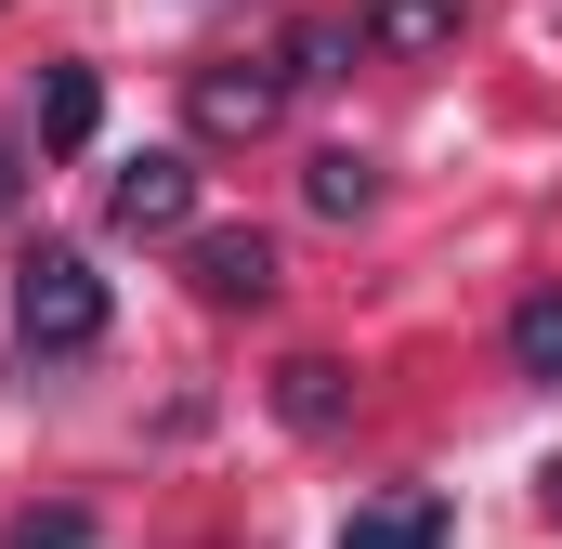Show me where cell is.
Returning a JSON list of instances; mask_svg holds the SVG:
<instances>
[{"label": "cell", "mask_w": 562, "mask_h": 549, "mask_svg": "<svg viewBox=\"0 0 562 549\" xmlns=\"http://www.w3.org/2000/svg\"><path fill=\"white\" fill-rule=\"evenodd\" d=\"M13 549H92V511H40V524H13Z\"/></svg>", "instance_id": "obj_12"}, {"label": "cell", "mask_w": 562, "mask_h": 549, "mask_svg": "<svg viewBox=\"0 0 562 549\" xmlns=\"http://www.w3.org/2000/svg\"><path fill=\"white\" fill-rule=\"evenodd\" d=\"M537 497H550V524H562V471H537Z\"/></svg>", "instance_id": "obj_14"}, {"label": "cell", "mask_w": 562, "mask_h": 549, "mask_svg": "<svg viewBox=\"0 0 562 549\" xmlns=\"http://www.w3.org/2000/svg\"><path fill=\"white\" fill-rule=\"evenodd\" d=\"M510 367H524V380H550V393H562V288H537V301L510 314Z\"/></svg>", "instance_id": "obj_11"}, {"label": "cell", "mask_w": 562, "mask_h": 549, "mask_svg": "<svg viewBox=\"0 0 562 549\" xmlns=\"http://www.w3.org/2000/svg\"><path fill=\"white\" fill-rule=\"evenodd\" d=\"M367 197H380V157H353V144H327V157L301 170V210H314V223H353Z\"/></svg>", "instance_id": "obj_9"}, {"label": "cell", "mask_w": 562, "mask_h": 549, "mask_svg": "<svg viewBox=\"0 0 562 549\" xmlns=\"http://www.w3.org/2000/svg\"><path fill=\"white\" fill-rule=\"evenodd\" d=\"M13 183H26V170H13V144H0V210H13Z\"/></svg>", "instance_id": "obj_13"}, {"label": "cell", "mask_w": 562, "mask_h": 549, "mask_svg": "<svg viewBox=\"0 0 562 549\" xmlns=\"http://www.w3.org/2000/svg\"><path fill=\"white\" fill-rule=\"evenodd\" d=\"M13 340L26 354H92L105 340V274L79 249H26L13 262Z\"/></svg>", "instance_id": "obj_1"}, {"label": "cell", "mask_w": 562, "mask_h": 549, "mask_svg": "<svg viewBox=\"0 0 562 549\" xmlns=\"http://www.w3.org/2000/svg\"><path fill=\"white\" fill-rule=\"evenodd\" d=\"M340 549H445V497H380L340 524Z\"/></svg>", "instance_id": "obj_8"}, {"label": "cell", "mask_w": 562, "mask_h": 549, "mask_svg": "<svg viewBox=\"0 0 562 549\" xmlns=\"http://www.w3.org/2000/svg\"><path fill=\"white\" fill-rule=\"evenodd\" d=\"M288 53H210V66H183V119H196V144H262L288 119Z\"/></svg>", "instance_id": "obj_2"}, {"label": "cell", "mask_w": 562, "mask_h": 549, "mask_svg": "<svg viewBox=\"0 0 562 549\" xmlns=\"http://www.w3.org/2000/svg\"><path fill=\"white\" fill-rule=\"evenodd\" d=\"M183 274H196V301L262 314V301H276V236H249V223H236V236H196V249H183Z\"/></svg>", "instance_id": "obj_4"}, {"label": "cell", "mask_w": 562, "mask_h": 549, "mask_svg": "<svg viewBox=\"0 0 562 549\" xmlns=\"http://www.w3.org/2000/svg\"><path fill=\"white\" fill-rule=\"evenodd\" d=\"M340 406H353V380H340L327 354H288L276 367V418L288 432H340Z\"/></svg>", "instance_id": "obj_7"}, {"label": "cell", "mask_w": 562, "mask_h": 549, "mask_svg": "<svg viewBox=\"0 0 562 549\" xmlns=\"http://www.w3.org/2000/svg\"><path fill=\"white\" fill-rule=\"evenodd\" d=\"M105 223H119V236H183V223H196V157H132V170L105 183Z\"/></svg>", "instance_id": "obj_3"}, {"label": "cell", "mask_w": 562, "mask_h": 549, "mask_svg": "<svg viewBox=\"0 0 562 549\" xmlns=\"http://www.w3.org/2000/svg\"><path fill=\"white\" fill-rule=\"evenodd\" d=\"M353 53H367V26H353V13H301V26H288V79H340Z\"/></svg>", "instance_id": "obj_10"}, {"label": "cell", "mask_w": 562, "mask_h": 549, "mask_svg": "<svg viewBox=\"0 0 562 549\" xmlns=\"http://www.w3.org/2000/svg\"><path fill=\"white\" fill-rule=\"evenodd\" d=\"M353 26H367V53H445L471 26V0H367Z\"/></svg>", "instance_id": "obj_6"}, {"label": "cell", "mask_w": 562, "mask_h": 549, "mask_svg": "<svg viewBox=\"0 0 562 549\" xmlns=\"http://www.w3.org/2000/svg\"><path fill=\"white\" fill-rule=\"evenodd\" d=\"M26 132L53 144V157H79V144L105 132V79H92V66H53V79H40V105H26Z\"/></svg>", "instance_id": "obj_5"}]
</instances>
